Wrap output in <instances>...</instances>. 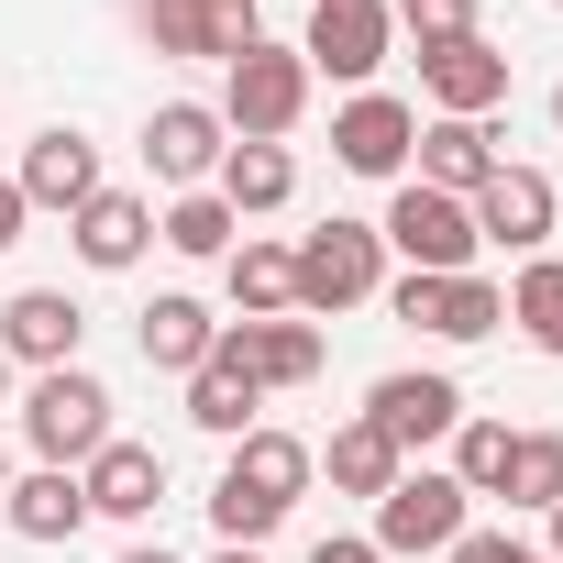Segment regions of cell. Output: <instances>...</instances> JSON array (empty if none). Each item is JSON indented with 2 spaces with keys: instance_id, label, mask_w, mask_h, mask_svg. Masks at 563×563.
I'll list each match as a JSON object with an SVG mask.
<instances>
[{
  "instance_id": "obj_41",
  "label": "cell",
  "mask_w": 563,
  "mask_h": 563,
  "mask_svg": "<svg viewBox=\"0 0 563 563\" xmlns=\"http://www.w3.org/2000/svg\"><path fill=\"white\" fill-rule=\"evenodd\" d=\"M552 12H563V0H552Z\"/></svg>"
},
{
  "instance_id": "obj_14",
  "label": "cell",
  "mask_w": 563,
  "mask_h": 563,
  "mask_svg": "<svg viewBox=\"0 0 563 563\" xmlns=\"http://www.w3.org/2000/svg\"><path fill=\"white\" fill-rule=\"evenodd\" d=\"M464 210H475V243H497V254H541L563 199H552V177H541V166H497Z\"/></svg>"
},
{
  "instance_id": "obj_31",
  "label": "cell",
  "mask_w": 563,
  "mask_h": 563,
  "mask_svg": "<svg viewBox=\"0 0 563 563\" xmlns=\"http://www.w3.org/2000/svg\"><path fill=\"white\" fill-rule=\"evenodd\" d=\"M387 23L420 34V45H442V34H475V0H387Z\"/></svg>"
},
{
  "instance_id": "obj_12",
  "label": "cell",
  "mask_w": 563,
  "mask_h": 563,
  "mask_svg": "<svg viewBox=\"0 0 563 563\" xmlns=\"http://www.w3.org/2000/svg\"><path fill=\"white\" fill-rule=\"evenodd\" d=\"M409 144H420V111L387 89H354L332 111V166H354V177H409Z\"/></svg>"
},
{
  "instance_id": "obj_26",
  "label": "cell",
  "mask_w": 563,
  "mask_h": 563,
  "mask_svg": "<svg viewBox=\"0 0 563 563\" xmlns=\"http://www.w3.org/2000/svg\"><path fill=\"white\" fill-rule=\"evenodd\" d=\"M254 409H265V387H254L243 365H221V354H210V365L188 376V420H199V431H221V442H243V431H254Z\"/></svg>"
},
{
  "instance_id": "obj_1",
  "label": "cell",
  "mask_w": 563,
  "mask_h": 563,
  "mask_svg": "<svg viewBox=\"0 0 563 563\" xmlns=\"http://www.w3.org/2000/svg\"><path fill=\"white\" fill-rule=\"evenodd\" d=\"M310 475H321V453H310L299 431H243V442H232V464H221V486H210V530L254 552L276 519L310 497Z\"/></svg>"
},
{
  "instance_id": "obj_8",
  "label": "cell",
  "mask_w": 563,
  "mask_h": 563,
  "mask_svg": "<svg viewBox=\"0 0 563 563\" xmlns=\"http://www.w3.org/2000/svg\"><path fill=\"white\" fill-rule=\"evenodd\" d=\"M133 12H144L155 56H210V67H232L243 45H265V12H254V0H133Z\"/></svg>"
},
{
  "instance_id": "obj_27",
  "label": "cell",
  "mask_w": 563,
  "mask_h": 563,
  "mask_svg": "<svg viewBox=\"0 0 563 563\" xmlns=\"http://www.w3.org/2000/svg\"><path fill=\"white\" fill-rule=\"evenodd\" d=\"M508 464H519V431H508V420H464L442 475H453L464 497H508Z\"/></svg>"
},
{
  "instance_id": "obj_29",
  "label": "cell",
  "mask_w": 563,
  "mask_h": 563,
  "mask_svg": "<svg viewBox=\"0 0 563 563\" xmlns=\"http://www.w3.org/2000/svg\"><path fill=\"white\" fill-rule=\"evenodd\" d=\"M232 210H221V188H188V199H166V221H155V243H177V254H232Z\"/></svg>"
},
{
  "instance_id": "obj_5",
  "label": "cell",
  "mask_w": 563,
  "mask_h": 563,
  "mask_svg": "<svg viewBox=\"0 0 563 563\" xmlns=\"http://www.w3.org/2000/svg\"><path fill=\"white\" fill-rule=\"evenodd\" d=\"M288 254H299V310H310V321L365 310V299L387 288V243H376V221H321V232L288 243Z\"/></svg>"
},
{
  "instance_id": "obj_10",
  "label": "cell",
  "mask_w": 563,
  "mask_h": 563,
  "mask_svg": "<svg viewBox=\"0 0 563 563\" xmlns=\"http://www.w3.org/2000/svg\"><path fill=\"white\" fill-rule=\"evenodd\" d=\"M387 45H398L387 0H321V12H310V34H299L310 78H343V89H365V78L387 67Z\"/></svg>"
},
{
  "instance_id": "obj_16",
  "label": "cell",
  "mask_w": 563,
  "mask_h": 563,
  "mask_svg": "<svg viewBox=\"0 0 563 563\" xmlns=\"http://www.w3.org/2000/svg\"><path fill=\"white\" fill-rule=\"evenodd\" d=\"M365 420H376L398 453H420V442H453V431H464V387H453V376H376V387H365Z\"/></svg>"
},
{
  "instance_id": "obj_32",
  "label": "cell",
  "mask_w": 563,
  "mask_h": 563,
  "mask_svg": "<svg viewBox=\"0 0 563 563\" xmlns=\"http://www.w3.org/2000/svg\"><path fill=\"white\" fill-rule=\"evenodd\" d=\"M442 563H541V552H519V541H508V530H464V541H453V552H442Z\"/></svg>"
},
{
  "instance_id": "obj_6",
  "label": "cell",
  "mask_w": 563,
  "mask_h": 563,
  "mask_svg": "<svg viewBox=\"0 0 563 563\" xmlns=\"http://www.w3.org/2000/svg\"><path fill=\"white\" fill-rule=\"evenodd\" d=\"M464 530H475V497L453 475H431V464L376 497V552H453Z\"/></svg>"
},
{
  "instance_id": "obj_33",
  "label": "cell",
  "mask_w": 563,
  "mask_h": 563,
  "mask_svg": "<svg viewBox=\"0 0 563 563\" xmlns=\"http://www.w3.org/2000/svg\"><path fill=\"white\" fill-rule=\"evenodd\" d=\"M310 563H387V552H376V541H354V530H321V541H310Z\"/></svg>"
},
{
  "instance_id": "obj_15",
  "label": "cell",
  "mask_w": 563,
  "mask_h": 563,
  "mask_svg": "<svg viewBox=\"0 0 563 563\" xmlns=\"http://www.w3.org/2000/svg\"><path fill=\"white\" fill-rule=\"evenodd\" d=\"M23 210H89L100 199V144L78 133V122H45L34 144H23Z\"/></svg>"
},
{
  "instance_id": "obj_35",
  "label": "cell",
  "mask_w": 563,
  "mask_h": 563,
  "mask_svg": "<svg viewBox=\"0 0 563 563\" xmlns=\"http://www.w3.org/2000/svg\"><path fill=\"white\" fill-rule=\"evenodd\" d=\"M210 563H265V552H243V541H221V552H210Z\"/></svg>"
},
{
  "instance_id": "obj_40",
  "label": "cell",
  "mask_w": 563,
  "mask_h": 563,
  "mask_svg": "<svg viewBox=\"0 0 563 563\" xmlns=\"http://www.w3.org/2000/svg\"><path fill=\"white\" fill-rule=\"evenodd\" d=\"M552 122H563V89H552Z\"/></svg>"
},
{
  "instance_id": "obj_11",
  "label": "cell",
  "mask_w": 563,
  "mask_h": 563,
  "mask_svg": "<svg viewBox=\"0 0 563 563\" xmlns=\"http://www.w3.org/2000/svg\"><path fill=\"white\" fill-rule=\"evenodd\" d=\"M221 155H232V133H221V111L210 100H166V111H144V166H155V188H210L221 177Z\"/></svg>"
},
{
  "instance_id": "obj_34",
  "label": "cell",
  "mask_w": 563,
  "mask_h": 563,
  "mask_svg": "<svg viewBox=\"0 0 563 563\" xmlns=\"http://www.w3.org/2000/svg\"><path fill=\"white\" fill-rule=\"evenodd\" d=\"M23 221H34V210H23V188H12V177H0V254H12V243H23Z\"/></svg>"
},
{
  "instance_id": "obj_7",
  "label": "cell",
  "mask_w": 563,
  "mask_h": 563,
  "mask_svg": "<svg viewBox=\"0 0 563 563\" xmlns=\"http://www.w3.org/2000/svg\"><path fill=\"white\" fill-rule=\"evenodd\" d=\"M387 310L409 332H431V343H486L508 321V288H497V276H398Z\"/></svg>"
},
{
  "instance_id": "obj_25",
  "label": "cell",
  "mask_w": 563,
  "mask_h": 563,
  "mask_svg": "<svg viewBox=\"0 0 563 563\" xmlns=\"http://www.w3.org/2000/svg\"><path fill=\"white\" fill-rule=\"evenodd\" d=\"M321 464H332V486H343V497H387V486L409 475V453H398V442H387L376 420H343Z\"/></svg>"
},
{
  "instance_id": "obj_21",
  "label": "cell",
  "mask_w": 563,
  "mask_h": 563,
  "mask_svg": "<svg viewBox=\"0 0 563 563\" xmlns=\"http://www.w3.org/2000/svg\"><path fill=\"white\" fill-rule=\"evenodd\" d=\"M0 519H12L23 541H78V530H89V486H78L67 464H34L12 497H0Z\"/></svg>"
},
{
  "instance_id": "obj_38",
  "label": "cell",
  "mask_w": 563,
  "mask_h": 563,
  "mask_svg": "<svg viewBox=\"0 0 563 563\" xmlns=\"http://www.w3.org/2000/svg\"><path fill=\"white\" fill-rule=\"evenodd\" d=\"M0 398H12V354H0Z\"/></svg>"
},
{
  "instance_id": "obj_24",
  "label": "cell",
  "mask_w": 563,
  "mask_h": 563,
  "mask_svg": "<svg viewBox=\"0 0 563 563\" xmlns=\"http://www.w3.org/2000/svg\"><path fill=\"white\" fill-rule=\"evenodd\" d=\"M210 343H221V321H210L199 299H155V310H144V365H155V376H199Z\"/></svg>"
},
{
  "instance_id": "obj_20",
  "label": "cell",
  "mask_w": 563,
  "mask_h": 563,
  "mask_svg": "<svg viewBox=\"0 0 563 563\" xmlns=\"http://www.w3.org/2000/svg\"><path fill=\"white\" fill-rule=\"evenodd\" d=\"M409 155H420V188H442V199H475V188L508 166L486 122H420V144H409Z\"/></svg>"
},
{
  "instance_id": "obj_19",
  "label": "cell",
  "mask_w": 563,
  "mask_h": 563,
  "mask_svg": "<svg viewBox=\"0 0 563 563\" xmlns=\"http://www.w3.org/2000/svg\"><path fill=\"white\" fill-rule=\"evenodd\" d=\"M67 243H78V265L122 276V265H144V243H155V210H144L133 188H100L89 210H67Z\"/></svg>"
},
{
  "instance_id": "obj_30",
  "label": "cell",
  "mask_w": 563,
  "mask_h": 563,
  "mask_svg": "<svg viewBox=\"0 0 563 563\" xmlns=\"http://www.w3.org/2000/svg\"><path fill=\"white\" fill-rule=\"evenodd\" d=\"M508 508H563V431H519V464H508Z\"/></svg>"
},
{
  "instance_id": "obj_18",
  "label": "cell",
  "mask_w": 563,
  "mask_h": 563,
  "mask_svg": "<svg viewBox=\"0 0 563 563\" xmlns=\"http://www.w3.org/2000/svg\"><path fill=\"white\" fill-rule=\"evenodd\" d=\"M78 486H89V519H155V497H166V453L111 431V442L78 464Z\"/></svg>"
},
{
  "instance_id": "obj_39",
  "label": "cell",
  "mask_w": 563,
  "mask_h": 563,
  "mask_svg": "<svg viewBox=\"0 0 563 563\" xmlns=\"http://www.w3.org/2000/svg\"><path fill=\"white\" fill-rule=\"evenodd\" d=\"M0 497H12V464H0Z\"/></svg>"
},
{
  "instance_id": "obj_13",
  "label": "cell",
  "mask_w": 563,
  "mask_h": 563,
  "mask_svg": "<svg viewBox=\"0 0 563 563\" xmlns=\"http://www.w3.org/2000/svg\"><path fill=\"white\" fill-rule=\"evenodd\" d=\"M210 354L243 365L254 387H310V376H321V321H299V310H276V321H221Z\"/></svg>"
},
{
  "instance_id": "obj_3",
  "label": "cell",
  "mask_w": 563,
  "mask_h": 563,
  "mask_svg": "<svg viewBox=\"0 0 563 563\" xmlns=\"http://www.w3.org/2000/svg\"><path fill=\"white\" fill-rule=\"evenodd\" d=\"M376 243L387 254H409V276H475V210L464 199H442V188H420V177H398V199H387V221H376Z\"/></svg>"
},
{
  "instance_id": "obj_23",
  "label": "cell",
  "mask_w": 563,
  "mask_h": 563,
  "mask_svg": "<svg viewBox=\"0 0 563 563\" xmlns=\"http://www.w3.org/2000/svg\"><path fill=\"white\" fill-rule=\"evenodd\" d=\"M221 276H232V310H243V321L299 310V254H288V243H232V254H221Z\"/></svg>"
},
{
  "instance_id": "obj_9",
  "label": "cell",
  "mask_w": 563,
  "mask_h": 563,
  "mask_svg": "<svg viewBox=\"0 0 563 563\" xmlns=\"http://www.w3.org/2000/svg\"><path fill=\"white\" fill-rule=\"evenodd\" d=\"M420 100H431V122H486L508 100V56L486 34H442V45H420Z\"/></svg>"
},
{
  "instance_id": "obj_4",
  "label": "cell",
  "mask_w": 563,
  "mask_h": 563,
  "mask_svg": "<svg viewBox=\"0 0 563 563\" xmlns=\"http://www.w3.org/2000/svg\"><path fill=\"white\" fill-rule=\"evenodd\" d=\"M23 442L45 453V464H89L100 442H111V387L89 376V365H56V376H34L23 387Z\"/></svg>"
},
{
  "instance_id": "obj_22",
  "label": "cell",
  "mask_w": 563,
  "mask_h": 563,
  "mask_svg": "<svg viewBox=\"0 0 563 563\" xmlns=\"http://www.w3.org/2000/svg\"><path fill=\"white\" fill-rule=\"evenodd\" d=\"M210 188H221V210H232V221H254V210H288V199H299V155H288V144H232Z\"/></svg>"
},
{
  "instance_id": "obj_17",
  "label": "cell",
  "mask_w": 563,
  "mask_h": 563,
  "mask_svg": "<svg viewBox=\"0 0 563 563\" xmlns=\"http://www.w3.org/2000/svg\"><path fill=\"white\" fill-rule=\"evenodd\" d=\"M78 343H89V310H78L67 288H23L12 310H0V354H12V365H34V376L78 365Z\"/></svg>"
},
{
  "instance_id": "obj_37",
  "label": "cell",
  "mask_w": 563,
  "mask_h": 563,
  "mask_svg": "<svg viewBox=\"0 0 563 563\" xmlns=\"http://www.w3.org/2000/svg\"><path fill=\"white\" fill-rule=\"evenodd\" d=\"M122 563H177V552H122Z\"/></svg>"
},
{
  "instance_id": "obj_28",
  "label": "cell",
  "mask_w": 563,
  "mask_h": 563,
  "mask_svg": "<svg viewBox=\"0 0 563 563\" xmlns=\"http://www.w3.org/2000/svg\"><path fill=\"white\" fill-rule=\"evenodd\" d=\"M508 321H519L541 354H563V254H530V265H519V288H508Z\"/></svg>"
},
{
  "instance_id": "obj_2",
  "label": "cell",
  "mask_w": 563,
  "mask_h": 563,
  "mask_svg": "<svg viewBox=\"0 0 563 563\" xmlns=\"http://www.w3.org/2000/svg\"><path fill=\"white\" fill-rule=\"evenodd\" d=\"M221 133L232 144H288L299 133V111H310V56L299 45H243L232 67H221Z\"/></svg>"
},
{
  "instance_id": "obj_36",
  "label": "cell",
  "mask_w": 563,
  "mask_h": 563,
  "mask_svg": "<svg viewBox=\"0 0 563 563\" xmlns=\"http://www.w3.org/2000/svg\"><path fill=\"white\" fill-rule=\"evenodd\" d=\"M541 563H563V508H552V552H541Z\"/></svg>"
}]
</instances>
